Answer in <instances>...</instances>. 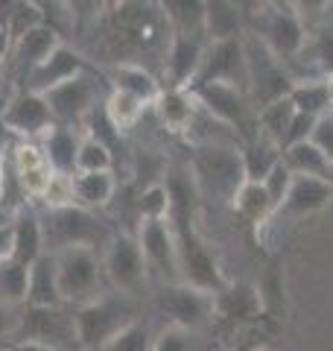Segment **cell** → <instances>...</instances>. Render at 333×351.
I'll use <instances>...</instances> for the list:
<instances>
[{
    "label": "cell",
    "mask_w": 333,
    "mask_h": 351,
    "mask_svg": "<svg viewBox=\"0 0 333 351\" xmlns=\"http://www.w3.org/2000/svg\"><path fill=\"white\" fill-rule=\"evenodd\" d=\"M170 27L164 21L161 3H106L103 15L94 24V56L106 64H140L161 73L166 47H170Z\"/></svg>",
    "instance_id": "obj_1"
},
{
    "label": "cell",
    "mask_w": 333,
    "mask_h": 351,
    "mask_svg": "<svg viewBox=\"0 0 333 351\" xmlns=\"http://www.w3.org/2000/svg\"><path fill=\"white\" fill-rule=\"evenodd\" d=\"M254 12H246V32L258 36L272 56L284 64L295 80V64L304 59V47L310 38V29L304 24L301 12L295 3H251Z\"/></svg>",
    "instance_id": "obj_2"
},
{
    "label": "cell",
    "mask_w": 333,
    "mask_h": 351,
    "mask_svg": "<svg viewBox=\"0 0 333 351\" xmlns=\"http://www.w3.org/2000/svg\"><path fill=\"white\" fill-rule=\"evenodd\" d=\"M187 170L193 176L196 193L202 202L231 205L237 191L246 184V170H243V156H240L237 141L196 144L190 152Z\"/></svg>",
    "instance_id": "obj_3"
},
{
    "label": "cell",
    "mask_w": 333,
    "mask_h": 351,
    "mask_svg": "<svg viewBox=\"0 0 333 351\" xmlns=\"http://www.w3.org/2000/svg\"><path fill=\"white\" fill-rule=\"evenodd\" d=\"M56 261V278H59L62 304L85 307L106 295V269H103V252L91 246H71L50 252Z\"/></svg>",
    "instance_id": "obj_4"
},
{
    "label": "cell",
    "mask_w": 333,
    "mask_h": 351,
    "mask_svg": "<svg viewBox=\"0 0 333 351\" xmlns=\"http://www.w3.org/2000/svg\"><path fill=\"white\" fill-rule=\"evenodd\" d=\"M76 319V348L79 351H97L108 339H114L120 331H126L132 322H138L135 307L126 295H103L85 307L73 311Z\"/></svg>",
    "instance_id": "obj_5"
},
{
    "label": "cell",
    "mask_w": 333,
    "mask_h": 351,
    "mask_svg": "<svg viewBox=\"0 0 333 351\" xmlns=\"http://www.w3.org/2000/svg\"><path fill=\"white\" fill-rule=\"evenodd\" d=\"M190 94L205 114H210L240 141V147L258 138V108L246 91L231 85H196Z\"/></svg>",
    "instance_id": "obj_6"
},
{
    "label": "cell",
    "mask_w": 333,
    "mask_h": 351,
    "mask_svg": "<svg viewBox=\"0 0 333 351\" xmlns=\"http://www.w3.org/2000/svg\"><path fill=\"white\" fill-rule=\"evenodd\" d=\"M243 50H246V71H249V97L254 108H266L278 100H286L293 91L295 80L281 62L272 56V50L266 44L246 32L243 36Z\"/></svg>",
    "instance_id": "obj_7"
},
{
    "label": "cell",
    "mask_w": 333,
    "mask_h": 351,
    "mask_svg": "<svg viewBox=\"0 0 333 351\" xmlns=\"http://www.w3.org/2000/svg\"><path fill=\"white\" fill-rule=\"evenodd\" d=\"M41 226H44V246H47V252H59L71 246L106 249V243L111 240L108 228L99 226L97 214L85 211L79 205L47 211L41 217Z\"/></svg>",
    "instance_id": "obj_8"
},
{
    "label": "cell",
    "mask_w": 333,
    "mask_h": 351,
    "mask_svg": "<svg viewBox=\"0 0 333 351\" xmlns=\"http://www.w3.org/2000/svg\"><path fill=\"white\" fill-rule=\"evenodd\" d=\"M12 343H38V346H50V348H59V351H79L76 348L73 307H68V304L27 307L24 304L21 307V319H18V331L12 337Z\"/></svg>",
    "instance_id": "obj_9"
},
{
    "label": "cell",
    "mask_w": 333,
    "mask_h": 351,
    "mask_svg": "<svg viewBox=\"0 0 333 351\" xmlns=\"http://www.w3.org/2000/svg\"><path fill=\"white\" fill-rule=\"evenodd\" d=\"M103 80L88 68L85 73H79L76 80L64 82L59 88H53V91L44 94V100H47V108L50 114L56 120V126H71V129H82L85 117L94 112V108H99L106 103L103 94V85H99Z\"/></svg>",
    "instance_id": "obj_10"
},
{
    "label": "cell",
    "mask_w": 333,
    "mask_h": 351,
    "mask_svg": "<svg viewBox=\"0 0 333 351\" xmlns=\"http://www.w3.org/2000/svg\"><path fill=\"white\" fill-rule=\"evenodd\" d=\"M103 269H106V281L126 299L138 295L149 281L147 258H143L135 234H111V240L103 249Z\"/></svg>",
    "instance_id": "obj_11"
},
{
    "label": "cell",
    "mask_w": 333,
    "mask_h": 351,
    "mask_svg": "<svg viewBox=\"0 0 333 351\" xmlns=\"http://www.w3.org/2000/svg\"><path fill=\"white\" fill-rule=\"evenodd\" d=\"M155 307L170 319V328L179 331H199L214 319V295L187 284H164L155 295Z\"/></svg>",
    "instance_id": "obj_12"
},
{
    "label": "cell",
    "mask_w": 333,
    "mask_h": 351,
    "mask_svg": "<svg viewBox=\"0 0 333 351\" xmlns=\"http://www.w3.org/2000/svg\"><path fill=\"white\" fill-rule=\"evenodd\" d=\"M0 123L15 141H41L56 126V120L41 94L12 91L0 108Z\"/></svg>",
    "instance_id": "obj_13"
},
{
    "label": "cell",
    "mask_w": 333,
    "mask_h": 351,
    "mask_svg": "<svg viewBox=\"0 0 333 351\" xmlns=\"http://www.w3.org/2000/svg\"><path fill=\"white\" fill-rule=\"evenodd\" d=\"M196 85H231L249 94V71H246V50H243V38L234 41H217L208 44L202 68H199ZM187 88V91H190Z\"/></svg>",
    "instance_id": "obj_14"
},
{
    "label": "cell",
    "mask_w": 333,
    "mask_h": 351,
    "mask_svg": "<svg viewBox=\"0 0 333 351\" xmlns=\"http://www.w3.org/2000/svg\"><path fill=\"white\" fill-rule=\"evenodd\" d=\"M138 243L147 258L149 272H155L164 284H182L179 278V252H175V234L170 219H140Z\"/></svg>",
    "instance_id": "obj_15"
},
{
    "label": "cell",
    "mask_w": 333,
    "mask_h": 351,
    "mask_svg": "<svg viewBox=\"0 0 333 351\" xmlns=\"http://www.w3.org/2000/svg\"><path fill=\"white\" fill-rule=\"evenodd\" d=\"M214 319L228 331H249V328L263 322L266 316L258 287L246 281H228V287L214 295Z\"/></svg>",
    "instance_id": "obj_16"
},
{
    "label": "cell",
    "mask_w": 333,
    "mask_h": 351,
    "mask_svg": "<svg viewBox=\"0 0 333 351\" xmlns=\"http://www.w3.org/2000/svg\"><path fill=\"white\" fill-rule=\"evenodd\" d=\"M9 170H12V176L18 179L27 199H41L56 176L50 170L47 158H44L38 141H15L12 138V144H9Z\"/></svg>",
    "instance_id": "obj_17"
},
{
    "label": "cell",
    "mask_w": 333,
    "mask_h": 351,
    "mask_svg": "<svg viewBox=\"0 0 333 351\" xmlns=\"http://www.w3.org/2000/svg\"><path fill=\"white\" fill-rule=\"evenodd\" d=\"M91 64H88V59L82 56L76 47H71V44H59L47 59H44L36 71H32L29 76H27V82H24V88L21 91H32V94H47V91H53V88H59V85H64V82H71V80H76L79 73H85Z\"/></svg>",
    "instance_id": "obj_18"
},
{
    "label": "cell",
    "mask_w": 333,
    "mask_h": 351,
    "mask_svg": "<svg viewBox=\"0 0 333 351\" xmlns=\"http://www.w3.org/2000/svg\"><path fill=\"white\" fill-rule=\"evenodd\" d=\"M205 50H208L205 36H196V38H175L173 36L170 47H166L164 68H161L166 88H190L199 76V68H202Z\"/></svg>",
    "instance_id": "obj_19"
},
{
    "label": "cell",
    "mask_w": 333,
    "mask_h": 351,
    "mask_svg": "<svg viewBox=\"0 0 333 351\" xmlns=\"http://www.w3.org/2000/svg\"><path fill=\"white\" fill-rule=\"evenodd\" d=\"M12 223V261L18 267H32L47 246H44V226H41V214L32 205H24L9 217Z\"/></svg>",
    "instance_id": "obj_20"
},
{
    "label": "cell",
    "mask_w": 333,
    "mask_h": 351,
    "mask_svg": "<svg viewBox=\"0 0 333 351\" xmlns=\"http://www.w3.org/2000/svg\"><path fill=\"white\" fill-rule=\"evenodd\" d=\"M333 202V184L325 179H310V176H293V188L286 193V199L281 205L278 217H310L319 214L321 208H328Z\"/></svg>",
    "instance_id": "obj_21"
},
{
    "label": "cell",
    "mask_w": 333,
    "mask_h": 351,
    "mask_svg": "<svg viewBox=\"0 0 333 351\" xmlns=\"http://www.w3.org/2000/svg\"><path fill=\"white\" fill-rule=\"evenodd\" d=\"M152 108L158 114L161 126L166 132H173V135H190L196 114H199V103L187 88H161Z\"/></svg>",
    "instance_id": "obj_22"
},
{
    "label": "cell",
    "mask_w": 333,
    "mask_h": 351,
    "mask_svg": "<svg viewBox=\"0 0 333 351\" xmlns=\"http://www.w3.org/2000/svg\"><path fill=\"white\" fill-rule=\"evenodd\" d=\"M38 144H41L44 158L50 164V170L56 176H68V179H73L76 176V156H79V144H82L79 129L53 126Z\"/></svg>",
    "instance_id": "obj_23"
},
{
    "label": "cell",
    "mask_w": 333,
    "mask_h": 351,
    "mask_svg": "<svg viewBox=\"0 0 333 351\" xmlns=\"http://www.w3.org/2000/svg\"><path fill=\"white\" fill-rule=\"evenodd\" d=\"M246 36V15L243 3L231 0H208L205 3V38L208 44L217 41H234Z\"/></svg>",
    "instance_id": "obj_24"
},
{
    "label": "cell",
    "mask_w": 333,
    "mask_h": 351,
    "mask_svg": "<svg viewBox=\"0 0 333 351\" xmlns=\"http://www.w3.org/2000/svg\"><path fill=\"white\" fill-rule=\"evenodd\" d=\"M260 295V307L263 316L275 325H281L286 319V276H284V258L275 255L269 261V267L263 269L260 281L254 284Z\"/></svg>",
    "instance_id": "obj_25"
},
{
    "label": "cell",
    "mask_w": 333,
    "mask_h": 351,
    "mask_svg": "<svg viewBox=\"0 0 333 351\" xmlns=\"http://www.w3.org/2000/svg\"><path fill=\"white\" fill-rule=\"evenodd\" d=\"M108 80H111L114 91L135 97L143 106H152L161 94V80L152 71L140 68V64H114V68L108 71Z\"/></svg>",
    "instance_id": "obj_26"
},
{
    "label": "cell",
    "mask_w": 333,
    "mask_h": 351,
    "mask_svg": "<svg viewBox=\"0 0 333 351\" xmlns=\"http://www.w3.org/2000/svg\"><path fill=\"white\" fill-rule=\"evenodd\" d=\"M117 179L114 173H76L73 176V202L85 211H103L114 202Z\"/></svg>",
    "instance_id": "obj_27"
},
{
    "label": "cell",
    "mask_w": 333,
    "mask_h": 351,
    "mask_svg": "<svg viewBox=\"0 0 333 351\" xmlns=\"http://www.w3.org/2000/svg\"><path fill=\"white\" fill-rule=\"evenodd\" d=\"M59 278H56V261L50 252L29 267V281H27V307H59Z\"/></svg>",
    "instance_id": "obj_28"
},
{
    "label": "cell",
    "mask_w": 333,
    "mask_h": 351,
    "mask_svg": "<svg viewBox=\"0 0 333 351\" xmlns=\"http://www.w3.org/2000/svg\"><path fill=\"white\" fill-rule=\"evenodd\" d=\"M164 21L175 38H196L205 36V3L202 0H164L161 3Z\"/></svg>",
    "instance_id": "obj_29"
},
{
    "label": "cell",
    "mask_w": 333,
    "mask_h": 351,
    "mask_svg": "<svg viewBox=\"0 0 333 351\" xmlns=\"http://www.w3.org/2000/svg\"><path fill=\"white\" fill-rule=\"evenodd\" d=\"M231 208H234L237 217L249 226V232L254 237H260V228L275 217V208L269 202V196H266L263 184H254V182L243 184L234 196V202H231Z\"/></svg>",
    "instance_id": "obj_30"
},
{
    "label": "cell",
    "mask_w": 333,
    "mask_h": 351,
    "mask_svg": "<svg viewBox=\"0 0 333 351\" xmlns=\"http://www.w3.org/2000/svg\"><path fill=\"white\" fill-rule=\"evenodd\" d=\"M240 156H243V170H246V182H254V184H263L266 176L281 164V149L272 141H266L263 135L243 144Z\"/></svg>",
    "instance_id": "obj_31"
},
{
    "label": "cell",
    "mask_w": 333,
    "mask_h": 351,
    "mask_svg": "<svg viewBox=\"0 0 333 351\" xmlns=\"http://www.w3.org/2000/svg\"><path fill=\"white\" fill-rule=\"evenodd\" d=\"M281 161L293 176H310V179H325L328 182L330 161L313 141H304V144H295L290 149H284Z\"/></svg>",
    "instance_id": "obj_32"
},
{
    "label": "cell",
    "mask_w": 333,
    "mask_h": 351,
    "mask_svg": "<svg viewBox=\"0 0 333 351\" xmlns=\"http://www.w3.org/2000/svg\"><path fill=\"white\" fill-rule=\"evenodd\" d=\"M290 103L295 106L298 114H310V117H325L333 112L330 100H328L325 76H313V80L295 82L293 91H290Z\"/></svg>",
    "instance_id": "obj_33"
},
{
    "label": "cell",
    "mask_w": 333,
    "mask_h": 351,
    "mask_svg": "<svg viewBox=\"0 0 333 351\" xmlns=\"http://www.w3.org/2000/svg\"><path fill=\"white\" fill-rule=\"evenodd\" d=\"M103 108H106L108 123L114 126L120 135H123V132H129V129H135V126L140 123L143 112H147V106H143L140 100H135V97H129V94H123V91H114V88L108 91Z\"/></svg>",
    "instance_id": "obj_34"
},
{
    "label": "cell",
    "mask_w": 333,
    "mask_h": 351,
    "mask_svg": "<svg viewBox=\"0 0 333 351\" xmlns=\"http://www.w3.org/2000/svg\"><path fill=\"white\" fill-rule=\"evenodd\" d=\"M293 117H295V106L290 103V97L260 108L258 112V135H263L266 141H272V144L281 149V141L286 135V129H290Z\"/></svg>",
    "instance_id": "obj_35"
},
{
    "label": "cell",
    "mask_w": 333,
    "mask_h": 351,
    "mask_svg": "<svg viewBox=\"0 0 333 351\" xmlns=\"http://www.w3.org/2000/svg\"><path fill=\"white\" fill-rule=\"evenodd\" d=\"M304 56L310 59V64H313L316 71H321V76L333 73V18H330V12L319 29H310Z\"/></svg>",
    "instance_id": "obj_36"
},
{
    "label": "cell",
    "mask_w": 333,
    "mask_h": 351,
    "mask_svg": "<svg viewBox=\"0 0 333 351\" xmlns=\"http://www.w3.org/2000/svg\"><path fill=\"white\" fill-rule=\"evenodd\" d=\"M27 281L29 269L18 267L15 261H6L0 267V302L9 307H24L27 304Z\"/></svg>",
    "instance_id": "obj_37"
},
{
    "label": "cell",
    "mask_w": 333,
    "mask_h": 351,
    "mask_svg": "<svg viewBox=\"0 0 333 351\" xmlns=\"http://www.w3.org/2000/svg\"><path fill=\"white\" fill-rule=\"evenodd\" d=\"M76 173H114V156L106 144L82 135L79 156H76Z\"/></svg>",
    "instance_id": "obj_38"
},
{
    "label": "cell",
    "mask_w": 333,
    "mask_h": 351,
    "mask_svg": "<svg viewBox=\"0 0 333 351\" xmlns=\"http://www.w3.org/2000/svg\"><path fill=\"white\" fill-rule=\"evenodd\" d=\"M140 219H170V191L164 182H152L138 196Z\"/></svg>",
    "instance_id": "obj_39"
},
{
    "label": "cell",
    "mask_w": 333,
    "mask_h": 351,
    "mask_svg": "<svg viewBox=\"0 0 333 351\" xmlns=\"http://www.w3.org/2000/svg\"><path fill=\"white\" fill-rule=\"evenodd\" d=\"M152 339L155 337L149 331V325H143L138 319V322H132L126 331H120L114 339H108V343L103 348H97V351H149Z\"/></svg>",
    "instance_id": "obj_40"
},
{
    "label": "cell",
    "mask_w": 333,
    "mask_h": 351,
    "mask_svg": "<svg viewBox=\"0 0 333 351\" xmlns=\"http://www.w3.org/2000/svg\"><path fill=\"white\" fill-rule=\"evenodd\" d=\"M44 24L41 18V6L32 3V0H15V12H12V24H9V38H12V44L27 36L29 29H36Z\"/></svg>",
    "instance_id": "obj_41"
},
{
    "label": "cell",
    "mask_w": 333,
    "mask_h": 351,
    "mask_svg": "<svg viewBox=\"0 0 333 351\" xmlns=\"http://www.w3.org/2000/svg\"><path fill=\"white\" fill-rule=\"evenodd\" d=\"M290 188H293V173L286 170L284 161H281L263 182V191H266V196H269V202L275 208V217H278V211H281V205L286 199V193H290Z\"/></svg>",
    "instance_id": "obj_42"
},
{
    "label": "cell",
    "mask_w": 333,
    "mask_h": 351,
    "mask_svg": "<svg viewBox=\"0 0 333 351\" xmlns=\"http://www.w3.org/2000/svg\"><path fill=\"white\" fill-rule=\"evenodd\" d=\"M316 120H319V117H310V114H298V112H295L293 123H290V129H286V135H284V141H281V152L290 149V147H295V144H304V141L313 138Z\"/></svg>",
    "instance_id": "obj_43"
},
{
    "label": "cell",
    "mask_w": 333,
    "mask_h": 351,
    "mask_svg": "<svg viewBox=\"0 0 333 351\" xmlns=\"http://www.w3.org/2000/svg\"><path fill=\"white\" fill-rule=\"evenodd\" d=\"M149 351H190V346H187L184 331H179V328H164V331L152 339Z\"/></svg>",
    "instance_id": "obj_44"
},
{
    "label": "cell",
    "mask_w": 333,
    "mask_h": 351,
    "mask_svg": "<svg viewBox=\"0 0 333 351\" xmlns=\"http://www.w3.org/2000/svg\"><path fill=\"white\" fill-rule=\"evenodd\" d=\"M310 141H313V144L325 152L328 161H333V112L316 120V129H313V138H310Z\"/></svg>",
    "instance_id": "obj_45"
},
{
    "label": "cell",
    "mask_w": 333,
    "mask_h": 351,
    "mask_svg": "<svg viewBox=\"0 0 333 351\" xmlns=\"http://www.w3.org/2000/svg\"><path fill=\"white\" fill-rule=\"evenodd\" d=\"M18 319H21V307H9L0 302V348L12 343V337L18 331Z\"/></svg>",
    "instance_id": "obj_46"
},
{
    "label": "cell",
    "mask_w": 333,
    "mask_h": 351,
    "mask_svg": "<svg viewBox=\"0 0 333 351\" xmlns=\"http://www.w3.org/2000/svg\"><path fill=\"white\" fill-rule=\"evenodd\" d=\"M12 261V223H0V267Z\"/></svg>",
    "instance_id": "obj_47"
},
{
    "label": "cell",
    "mask_w": 333,
    "mask_h": 351,
    "mask_svg": "<svg viewBox=\"0 0 333 351\" xmlns=\"http://www.w3.org/2000/svg\"><path fill=\"white\" fill-rule=\"evenodd\" d=\"M9 144H12V138H9V132L3 129V123H0V182H3V173H6V161H9Z\"/></svg>",
    "instance_id": "obj_48"
},
{
    "label": "cell",
    "mask_w": 333,
    "mask_h": 351,
    "mask_svg": "<svg viewBox=\"0 0 333 351\" xmlns=\"http://www.w3.org/2000/svg\"><path fill=\"white\" fill-rule=\"evenodd\" d=\"M6 351H59V348H50V346H38V343H12Z\"/></svg>",
    "instance_id": "obj_49"
},
{
    "label": "cell",
    "mask_w": 333,
    "mask_h": 351,
    "mask_svg": "<svg viewBox=\"0 0 333 351\" xmlns=\"http://www.w3.org/2000/svg\"><path fill=\"white\" fill-rule=\"evenodd\" d=\"M325 88H328V100H330V108H333V73L325 76Z\"/></svg>",
    "instance_id": "obj_50"
},
{
    "label": "cell",
    "mask_w": 333,
    "mask_h": 351,
    "mask_svg": "<svg viewBox=\"0 0 333 351\" xmlns=\"http://www.w3.org/2000/svg\"><path fill=\"white\" fill-rule=\"evenodd\" d=\"M0 223H9V214L3 211V208H0Z\"/></svg>",
    "instance_id": "obj_51"
},
{
    "label": "cell",
    "mask_w": 333,
    "mask_h": 351,
    "mask_svg": "<svg viewBox=\"0 0 333 351\" xmlns=\"http://www.w3.org/2000/svg\"><path fill=\"white\" fill-rule=\"evenodd\" d=\"M328 182L333 184V161H330V170H328Z\"/></svg>",
    "instance_id": "obj_52"
},
{
    "label": "cell",
    "mask_w": 333,
    "mask_h": 351,
    "mask_svg": "<svg viewBox=\"0 0 333 351\" xmlns=\"http://www.w3.org/2000/svg\"><path fill=\"white\" fill-rule=\"evenodd\" d=\"M251 351H272V348H266V346H260V348H251Z\"/></svg>",
    "instance_id": "obj_53"
},
{
    "label": "cell",
    "mask_w": 333,
    "mask_h": 351,
    "mask_svg": "<svg viewBox=\"0 0 333 351\" xmlns=\"http://www.w3.org/2000/svg\"><path fill=\"white\" fill-rule=\"evenodd\" d=\"M0 351H6V348H0Z\"/></svg>",
    "instance_id": "obj_54"
}]
</instances>
